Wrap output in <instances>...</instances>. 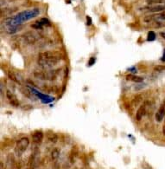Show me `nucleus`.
<instances>
[{
	"mask_svg": "<svg viewBox=\"0 0 165 169\" xmlns=\"http://www.w3.org/2000/svg\"><path fill=\"white\" fill-rule=\"evenodd\" d=\"M62 55L57 51H44L38 55L37 63L44 70H49L56 66L62 60Z\"/></svg>",
	"mask_w": 165,
	"mask_h": 169,
	"instance_id": "nucleus-1",
	"label": "nucleus"
},
{
	"mask_svg": "<svg viewBox=\"0 0 165 169\" xmlns=\"http://www.w3.org/2000/svg\"><path fill=\"white\" fill-rule=\"evenodd\" d=\"M38 14H39V11L37 9H34V10H31V11H25V12H21L18 15H16L14 18H10V19L7 20L9 22H11V24L12 26H15L16 24H21L24 21L35 17Z\"/></svg>",
	"mask_w": 165,
	"mask_h": 169,
	"instance_id": "nucleus-2",
	"label": "nucleus"
},
{
	"mask_svg": "<svg viewBox=\"0 0 165 169\" xmlns=\"http://www.w3.org/2000/svg\"><path fill=\"white\" fill-rule=\"evenodd\" d=\"M59 75V70H46V71H38L35 72V76L42 80H47V81H54L57 78Z\"/></svg>",
	"mask_w": 165,
	"mask_h": 169,
	"instance_id": "nucleus-3",
	"label": "nucleus"
},
{
	"mask_svg": "<svg viewBox=\"0 0 165 169\" xmlns=\"http://www.w3.org/2000/svg\"><path fill=\"white\" fill-rule=\"evenodd\" d=\"M29 143H30V141L27 137L21 138L20 140L17 141L16 147H15V153H16V156L20 157L26 151Z\"/></svg>",
	"mask_w": 165,
	"mask_h": 169,
	"instance_id": "nucleus-4",
	"label": "nucleus"
},
{
	"mask_svg": "<svg viewBox=\"0 0 165 169\" xmlns=\"http://www.w3.org/2000/svg\"><path fill=\"white\" fill-rule=\"evenodd\" d=\"M156 21H165V11L156 14L147 15L144 18V22L146 24H152Z\"/></svg>",
	"mask_w": 165,
	"mask_h": 169,
	"instance_id": "nucleus-5",
	"label": "nucleus"
},
{
	"mask_svg": "<svg viewBox=\"0 0 165 169\" xmlns=\"http://www.w3.org/2000/svg\"><path fill=\"white\" fill-rule=\"evenodd\" d=\"M140 11L151 13H159V12H164L165 5L164 4H148L147 6L140 8Z\"/></svg>",
	"mask_w": 165,
	"mask_h": 169,
	"instance_id": "nucleus-6",
	"label": "nucleus"
},
{
	"mask_svg": "<svg viewBox=\"0 0 165 169\" xmlns=\"http://www.w3.org/2000/svg\"><path fill=\"white\" fill-rule=\"evenodd\" d=\"M6 97L8 99L10 104L13 107H18L19 106V101L15 94L12 93L11 91L7 90L6 91Z\"/></svg>",
	"mask_w": 165,
	"mask_h": 169,
	"instance_id": "nucleus-7",
	"label": "nucleus"
},
{
	"mask_svg": "<svg viewBox=\"0 0 165 169\" xmlns=\"http://www.w3.org/2000/svg\"><path fill=\"white\" fill-rule=\"evenodd\" d=\"M164 117H165V101L162 103L160 108H159L158 110L157 111L155 118H156V121H157V122H160L163 120Z\"/></svg>",
	"mask_w": 165,
	"mask_h": 169,
	"instance_id": "nucleus-8",
	"label": "nucleus"
},
{
	"mask_svg": "<svg viewBox=\"0 0 165 169\" xmlns=\"http://www.w3.org/2000/svg\"><path fill=\"white\" fill-rule=\"evenodd\" d=\"M36 36L37 35L35 33H33V32H27L23 36H24L25 42L28 44H34L37 41V36Z\"/></svg>",
	"mask_w": 165,
	"mask_h": 169,
	"instance_id": "nucleus-9",
	"label": "nucleus"
},
{
	"mask_svg": "<svg viewBox=\"0 0 165 169\" xmlns=\"http://www.w3.org/2000/svg\"><path fill=\"white\" fill-rule=\"evenodd\" d=\"M146 103H144L142 104L141 106L138 108V111L136 113V120L138 122H140L142 120V118L146 114Z\"/></svg>",
	"mask_w": 165,
	"mask_h": 169,
	"instance_id": "nucleus-10",
	"label": "nucleus"
},
{
	"mask_svg": "<svg viewBox=\"0 0 165 169\" xmlns=\"http://www.w3.org/2000/svg\"><path fill=\"white\" fill-rule=\"evenodd\" d=\"M32 137H33V142H35V144H39L43 141L44 134L42 131H35V133L32 134Z\"/></svg>",
	"mask_w": 165,
	"mask_h": 169,
	"instance_id": "nucleus-11",
	"label": "nucleus"
},
{
	"mask_svg": "<svg viewBox=\"0 0 165 169\" xmlns=\"http://www.w3.org/2000/svg\"><path fill=\"white\" fill-rule=\"evenodd\" d=\"M126 80L128 81H131V82H134V83H142L144 81V79L140 77V76H138V75H126Z\"/></svg>",
	"mask_w": 165,
	"mask_h": 169,
	"instance_id": "nucleus-12",
	"label": "nucleus"
},
{
	"mask_svg": "<svg viewBox=\"0 0 165 169\" xmlns=\"http://www.w3.org/2000/svg\"><path fill=\"white\" fill-rule=\"evenodd\" d=\"M143 97H142L141 94H138L137 96H135L133 99V101H132V106L133 107H137L142 102V100H143Z\"/></svg>",
	"mask_w": 165,
	"mask_h": 169,
	"instance_id": "nucleus-13",
	"label": "nucleus"
},
{
	"mask_svg": "<svg viewBox=\"0 0 165 169\" xmlns=\"http://www.w3.org/2000/svg\"><path fill=\"white\" fill-rule=\"evenodd\" d=\"M152 26L154 28H157V29L165 27V21H156V22H153L152 23Z\"/></svg>",
	"mask_w": 165,
	"mask_h": 169,
	"instance_id": "nucleus-14",
	"label": "nucleus"
},
{
	"mask_svg": "<svg viewBox=\"0 0 165 169\" xmlns=\"http://www.w3.org/2000/svg\"><path fill=\"white\" fill-rule=\"evenodd\" d=\"M60 156V150L58 148H55L52 151L51 153V158L53 161H56Z\"/></svg>",
	"mask_w": 165,
	"mask_h": 169,
	"instance_id": "nucleus-15",
	"label": "nucleus"
},
{
	"mask_svg": "<svg viewBox=\"0 0 165 169\" xmlns=\"http://www.w3.org/2000/svg\"><path fill=\"white\" fill-rule=\"evenodd\" d=\"M148 4H164L165 0H146Z\"/></svg>",
	"mask_w": 165,
	"mask_h": 169,
	"instance_id": "nucleus-16",
	"label": "nucleus"
},
{
	"mask_svg": "<svg viewBox=\"0 0 165 169\" xmlns=\"http://www.w3.org/2000/svg\"><path fill=\"white\" fill-rule=\"evenodd\" d=\"M9 75V77L11 79L12 81H14V82H16V83H20V81L18 80V78H17V76H16V75L15 74V73H12V72H9L8 73Z\"/></svg>",
	"mask_w": 165,
	"mask_h": 169,
	"instance_id": "nucleus-17",
	"label": "nucleus"
},
{
	"mask_svg": "<svg viewBox=\"0 0 165 169\" xmlns=\"http://www.w3.org/2000/svg\"><path fill=\"white\" fill-rule=\"evenodd\" d=\"M156 39V33L154 31H149L148 32V36H147V40L148 41H154Z\"/></svg>",
	"mask_w": 165,
	"mask_h": 169,
	"instance_id": "nucleus-18",
	"label": "nucleus"
},
{
	"mask_svg": "<svg viewBox=\"0 0 165 169\" xmlns=\"http://www.w3.org/2000/svg\"><path fill=\"white\" fill-rule=\"evenodd\" d=\"M40 24H42V25H49L50 24V22H49V20L47 19V18H41L39 21H37Z\"/></svg>",
	"mask_w": 165,
	"mask_h": 169,
	"instance_id": "nucleus-19",
	"label": "nucleus"
},
{
	"mask_svg": "<svg viewBox=\"0 0 165 169\" xmlns=\"http://www.w3.org/2000/svg\"><path fill=\"white\" fill-rule=\"evenodd\" d=\"M48 139H49V141L51 142H53V143H56L57 141H58V136H57L56 134H51V135H49Z\"/></svg>",
	"mask_w": 165,
	"mask_h": 169,
	"instance_id": "nucleus-20",
	"label": "nucleus"
},
{
	"mask_svg": "<svg viewBox=\"0 0 165 169\" xmlns=\"http://www.w3.org/2000/svg\"><path fill=\"white\" fill-rule=\"evenodd\" d=\"M154 70L155 71H159V72H161V71L165 70V66H156V67L154 68Z\"/></svg>",
	"mask_w": 165,
	"mask_h": 169,
	"instance_id": "nucleus-21",
	"label": "nucleus"
},
{
	"mask_svg": "<svg viewBox=\"0 0 165 169\" xmlns=\"http://www.w3.org/2000/svg\"><path fill=\"white\" fill-rule=\"evenodd\" d=\"M95 61H96L95 57H91L90 60H89L88 63H87V66H92V65H94L95 63Z\"/></svg>",
	"mask_w": 165,
	"mask_h": 169,
	"instance_id": "nucleus-22",
	"label": "nucleus"
},
{
	"mask_svg": "<svg viewBox=\"0 0 165 169\" xmlns=\"http://www.w3.org/2000/svg\"><path fill=\"white\" fill-rule=\"evenodd\" d=\"M87 25H91L92 24V18L89 16H87Z\"/></svg>",
	"mask_w": 165,
	"mask_h": 169,
	"instance_id": "nucleus-23",
	"label": "nucleus"
},
{
	"mask_svg": "<svg viewBox=\"0 0 165 169\" xmlns=\"http://www.w3.org/2000/svg\"><path fill=\"white\" fill-rule=\"evenodd\" d=\"M161 61L162 62H163V63H165V50H164V51H163V56H162Z\"/></svg>",
	"mask_w": 165,
	"mask_h": 169,
	"instance_id": "nucleus-24",
	"label": "nucleus"
},
{
	"mask_svg": "<svg viewBox=\"0 0 165 169\" xmlns=\"http://www.w3.org/2000/svg\"><path fill=\"white\" fill-rule=\"evenodd\" d=\"M160 36H161L163 39H165V32H161V33H160Z\"/></svg>",
	"mask_w": 165,
	"mask_h": 169,
	"instance_id": "nucleus-25",
	"label": "nucleus"
},
{
	"mask_svg": "<svg viewBox=\"0 0 165 169\" xmlns=\"http://www.w3.org/2000/svg\"><path fill=\"white\" fill-rule=\"evenodd\" d=\"M163 134L165 135V122H164V124H163Z\"/></svg>",
	"mask_w": 165,
	"mask_h": 169,
	"instance_id": "nucleus-26",
	"label": "nucleus"
}]
</instances>
